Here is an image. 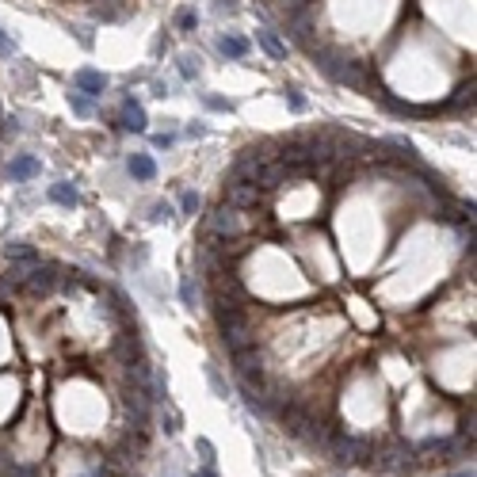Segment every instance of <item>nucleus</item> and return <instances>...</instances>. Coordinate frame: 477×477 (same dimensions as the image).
Instances as JSON below:
<instances>
[{
    "instance_id": "1",
    "label": "nucleus",
    "mask_w": 477,
    "mask_h": 477,
    "mask_svg": "<svg viewBox=\"0 0 477 477\" xmlns=\"http://www.w3.org/2000/svg\"><path fill=\"white\" fill-rule=\"evenodd\" d=\"M214 321H218V332H222L225 352L245 347V344H256V317H252V309H225V305H214Z\"/></svg>"
},
{
    "instance_id": "2",
    "label": "nucleus",
    "mask_w": 477,
    "mask_h": 477,
    "mask_svg": "<svg viewBox=\"0 0 477 477\" xmlns=\"http://www.w3.org/2000/svg\"><path fill=\"white\" fill-rule=\"evenodd\" d=\"M325 451L332 454V462L336 466H363V462L370 458V451H374V443H370L367 436H352V432H332L329 447Z\"/></svg>"
},
{
    "instance_id": "3",
    "label": "nucleus",
    "mask_w": 477,
    "mask_h": 477,
    "mask_svg": "<svg viewBox=\"0 0 477 477\" xmlns=\"http://www.w3.org/2000/svg\"><path fill=\"white\" fill-rule=\"evenodd\" d=\"M61 275H65V267H58V263H31V267H27V279H23V290L31 298H50L61 287Z\"/></svg>"
},
{
    "instance_id": "4",
    "label": "nucleus",
    "mask_w": 477,
    "mask_h": 477,
    "mask_svg": "<svg viewBox=\"0 0 477 477\" xmlns=\"http://www.w3.org/2000/svg\"><path fill=\"white\" fill-rule=\"evenodd\" d=\"M248 210H237V206H218L214 214H210V222H206V233H214V237H245L248 230Z\"/></svg>"
},
{
    "instance_id": "5",
    "label": "nucleus",
    "mask_w": 477,
    "mask_h": 477,
    "mask_svg": "<svg viewBox=\"0 0 477 477\" xmlns=\"http://www.w3.org/2000/svg\"><path fill=\"white\" fill-rule=\"evenodd\" d=\"M263 195L267 191L252 180H225V206H237V210H260L263 206Z\"/></svg>"
},
{
    "instance_id": "6",
    "label": "nucleus",
    "mask_w": 477,
    "mask_h": 477,
    "mask_svg": "<svg viewBox=\"0 0 477 477\" xmlns=\"http://www.w3.org/2000/svg\"><path fill=\"white\" fill-rule=\"evenodd\" d=\"M73 88L81 92V96H103V88H108V77L96 73V69H77L73 73Z\"/></svg>"
},
{
    "instance_id": "7",
    "label": "nucleus",
    "mask_w": 477,
    "mask_h": 477,
    "mask_svg": "<svg viewBox=\"0 0 477 477\" xmlns=\"http://www.w3.org/2000/svg\"><path fill=\"white\" fill-rule=\"evenodd\" d=\"M126 172H130L138 183H149L156 176V165H153V156H145V153H130L126 156Z\"/></svg>"
},
{
    "instance_id": "8",
    "label": "nucleus",
    "mask_w": 477,
    "mask_h": 477,
    "mask_svg": "<svg viewBox=\"0 0 477 477\" xmlns=\"http://www.w3.org/2000/svg\"><path fill=\"white\" fill-rule=\"evenodd\" d=\"M119 126H123V130H134V134L145 130V111H141V103H134V96L123 99V119H119Z\"/></svg>"
},
{
    "instance_id": "9",
    "label": "nucleus",
    "mask_w": 477,
    "mask_h": 477,
    "mask_svg": "<svg viewBox=\"0 0 477 477\" xmlns=\"http://www.w3.org/2000/svg\"><path fill=\"white\" fill-rule=\"evenodd\" d=\"M42 172V165H39V161H34V156H16V161H12V165H8V176H12V180H16V183H27V180H34V176H39Z\"/></svg>"
},
{
    "instance_id": "10",
    "label": "nucleus",
    "mask_w": 477,
    "mask_h": 477,
    "mask_svg": "<svg viewBox=\"0 0 477 477\" xmlns=\"http://www.w3.org/2000/svg\"><path fill=\"white\" fill-rule=\"evenodd\" d=\"M256 42H260V46L267 50V54H272L275 61H283V58H287V46H283V42H279V34H275V31H267V27H260V31H256Z\"/></svg>"
},
{
    "instance_id": "11",
    "label": "nucleus",
    "mask_w": 477,
    "mask_h": 477,
    "mask_svg": "<svg viewBox=\"0 0 477 477\" xmlns=\"http://www.w3.org/2000/svg\"><path fill=\"white\" fill-rule=\"evenodd\" d=\"M50 203H58V206H77L81 203V195H77V187L69 180H61V183H54L50 187Z\"/></svg>"
},
{
    "instance_id": "12",
    "label": "nucleus",
    "mask_w": 477,
    "mask_h": 477,
    "mask_svg": "<svg viewBox=\"0 0 477 477\" xmlns=\"http://www.w3.org/2000/svg\"><path fill=\"white\" fill-rule=\"evenodd\" d=\"M218 50H222L225 58H245L248 39H241V34H222V39H218Z\"/></svg>"
},
{
    "instance_id": "13",
    "label": "nucleus",
    "mask_w": 477,
    "mask_h": 477,
    "mask_svg": "<svg viewBox=\"0 0 477 477\" xmlns=\"http://www.w3.org/2000/svg\"><path fill=\"white\" fill-rule=\"evenodd\" d=\"M241 401H245V409H248V412H256V416H267V412H272L267 397L256 394V389H248V386H241Z\"/></svg>"
},
{
    "instance_id": "14",
    "label": "nucleus",
    "mask_w": 477,
    "mask_h": 477,
    "mask_svg": "<svg viewBox=\"0 0 477 477\" xmlns=\"http://www.w3.org/2000/svg\"><path fill=\"white\" fill-rule=\"evenodd\" d=\"M4 252H8V260H19V263H39V252H34L31 245H23V241H12V245H4Z\"/></svg>"
},
{
    "instance_id": "15",
    "label": "nucleus",
    "mask_w": 477,
    "mask_h": 477,
    "mask_svg": "<svg viewBox=\"0 0 477 477\" xmlns=\"http://www.w3.org/2000/svg\"><path fill=\"white\" fill-rule=\"evenodd\" d=\"M180 298H183V305H187V309H195V302H199L195 275H183V283H180Z\"/></svg>"
},
{
    "instance_id": "16",
    "label": "nucleus",
    "mask_w": 477,
    "mask_h": 477,
    "mask_svg": "<svg viewBox=\"0 0 477 477\" xmlns=\"http://www.w3.org/2000/svg\"><path fill=\"white\" fill-rule=\"evenodd\" d=\"M69 108H73V115L88 119V115H92V99L81 96V92H69Z\"/></svg>"
},
{
    "instance_id": "17",
    "label": "nucleus",
    "mask_w": 477,
    "mask_h": 477,
    "mask_svg": "<svg viewBox=\"0 0 477 477\" xmlns=\"http://www.w3.org/2000/svg\"><path fill=\"white\" fill-rule=\"evenodd\" d=\"M176 27H180V31H195V27H199V16H195L191 8H180V12H176Z\"/></svg>"
},
{
    "instance_id": "18",
    "label": "nucleus",
    "mask_w": 477,
    "mask_h": 477,
    "mask_svg": "<svg viewBox=\"0 0 477 477\" xmlns=\"http://www.w3.org/2000/svg\"><path fill=\"white\" fill-rule=\"evenodd\" d=\"M199 206H203V199H199L195 191H183V195H180V210H183V214H195Z\"/></svg>"
},
{
    "instance_id": "19",
    "label": "nucleus",
    "mask_w": 477,
    "mask_h": 477,
    "mask_svg": "<svg viewBox=\"0 0 477 477\" xmlns=\"http://www.w3.org/2000/svg\"><path fill=\"white\" fill-rule=\"evenodd\" d=\"M172 218V206L168 203H153V210H149V222H168Z\"/></svg>"
},
{
    "instance_id": "20",
    "label": "nucleus",
    "mask_w": 477,
    "mask_h": 477,
    "mask_svg": "<svg viewBox=\"0 0 477 477\" xmlns=\"http://www.w3.org/2000/svg\"><path fill=\"white\" fill-rule=\"evenodd\" d=\"M195 451L203 454L206 466H214V443H210V439H195Z\"/></svg>"
},
{
    "instance_id": "21",
    "label": "nucleus",
    "mask_w": 477,
    "mask_h": 477,
    "mask_svg": "<svg viewBox=\"0 0 477 477\" xmlns=\"http://www.w3.org/2000/svg\"><path fill=\"white\" fill-rule=\"evenodd\" d=\"M180 73H183V81H195L199 77V58H180Z\"/></svg>"
},
{
    "instance_id": "22",
    "label": "nucleus",
    "mask_w": 477,
    "mask_h": 477,
    "mask_svg": "<svg viewBox=\"0 0 477 477\" xmlns=\"http://www.w3.org/2000/svg\"><path fill=\"white\" fill-rule=\"evenodd\" d=\"M206 378H210V389H214L218 397H225V382H222V374H218V367H206Z\"/></svg>"
},
{
    "instance_id": "23",
    "label": "nucleus",
    "mask_w": 477,
    "mask_h": 477,
    "mask_svg": "<svg viewBox=\"0 0 477 477\" xmlns=\"http://www.w3.org/2000/svg\"><path fill=\"white\" fill-rule=\"evenodd\" d=\"M8 469H12V447H8V443H0V477L8 474Z\"/></svg>"
},
{
    "instance_id": "24",
    "label": "nucleus",
    "mask_w": 477,
    "mask_h": 477,
    "mask_svg": "<svg viewBox=\"0 0 477 477\" xmlns=\"http://www.w3.org/2000/svg\"><path fill=\"white\" fill-rule=\"evenodd\" d=\"M0 58H16V42L4 39V31H0Z\"/></svg>"
},
{
    "instance_id": "25",
    "label": "nucleus",
    "mask_w": 477,
    "mask_h": 477,
    "mask_svg": "<svg viewBox=\"0 0 477 477\" xmlns=\"http://www.w3.org/2000/svg\"><path fill=\"white\" fill-rule=\"evenodd\" d=\"M161 420H165V432H168V436H176V432H180V416H176V412H165Z\"/></svg>"
},
{
    "instance_id": "26",
    "label": "nucleus",
    "mask_w": 477,
    "mask_h": 477,
    "mask_svg": "<svg viewBox=\"0 0 477 477\" xmlns=\"http://www.w3.org/2000/svg\"><path fill=\"white\" fill-rule=\"evenodd\" d=\"M287 103H290V111H305V99H302V96H298V92H294V88H290V92H287Z\"/></svg>"
},
{
    "instance_id": "27",
    "label": "nucleus",
    "mask_w": 477,
    "mask_h": 477,
    "mask_svg": "<svg viewBox=\"0 0 477 477\" xmlns=\"http://www.w3.org/2000/svg\"><path fill=\"white\" fill-rule=\"evenodd\" d=\"M172 141H176L172 134H156V138H153V145H156V149H168V145H172Z\"/></svg>"
},
{
    "instance_id": "28",
    "label": "nucleus",
    "mask_w": 477,
    "mask_h": 477,
    "mask_svg": "<svg viewBox=\"0 0 477 477\" xmlns=\"http://www.w3.org/2000/svg\"><path fill=\"white\" fill-rule=\"evenodd\" d=\"M206 108H210V111H230V103H225V99H214V96H210V99H206Z\"/></svg>"
},
{
    "instance_id": "29",
    "label": "nucleus",
    "mask_w": 477,
    "mask_h": 477,
    "mask_svg": "<svg viewBox=\"0 0 477 477\" xmlns=\"http://www.w3.org/2000/svg\"><path fill=\"white\" fill-rule=\"evenodd\" d=\"M443 477H474V466H466V469H454V474H443Z\"/></svg>"
},
{
    "instance_id": "30",
    "label": "nucleus",
    "mask_w": 477,
    "mask_h": 477,
    "mask_svg": "<svg viewBox=\"0 0 477 477\" xmlns=\"http://www.w3.org/2000/svg\"><path fill=\"white\" fill-rule=\"evenodd\" d=\"M195 477H218V474H214V466H203V469H199Z\"/></svg>"
}]
</instances>
